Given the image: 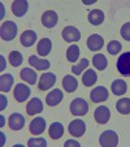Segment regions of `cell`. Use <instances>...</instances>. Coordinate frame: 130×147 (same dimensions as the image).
<instances>
[{"instance_id":"cell-1","label":"cell","mask_w":130,"mask_h":147,"mask_svg":"<svg viewBox=\"0 0 130 147\" xmlns=\"http://www.w3.org/2000/svg\"><path fill=\"white\" fill-rule=\"evenodd\" d=\"M99 143L103 147H116L119 143V136L113 130H105L100 134Z\"/></svg>"},{"instance_id":"cell-2","label":"cell","mask_w":130,"mask_h":147,"mask_svg":"<svg viewBox=\"0 0 130 147\" xmlns=\"http://www.w3.org/2000/svg\"><path fill=\"white\" fill-rule=\"evenodd\" d=\"M70 112L74 116H85L89 112V104L85 99L82 98H77L70 103Z\"/></svg>"},{"instance_id":"cell-3","label":"cell","mask_w":130,"mask_h":147,"mask_svg":"<svg viewBox=\"0 0 130 147\" xmlns=\"http://www.w3.org/2000/svg\"><path fill=\"white\" fill-rule=\"evenodd\" d=\"M0 35L7 42L14 39L17 35V25L13 21H5V22H3L1 29H0Z\"/></svg>"},{"instance_id":"cell-4","label":"cell","mask_w":130,"mask_h":147,"mask_svg":"<svg viewBox=\"0 0 130 147\" xmlns=\"http://www.w3.org/2000/svg\"><path fill=\"white\" fill-rule=\"evenodd\" d=\"M117 69L120 74H122L124 77H130V52L120 55L117 60Z\"/></svg>"},{"instance_id":"cell-5","label":"cell","mask_w":130,"mask_h":147,"mask_svg":"<svg viewBox=\"0 0 130 147\" xmlns=\"http://www.w3.org/2000/svg\"><path fill=\"white\" fill-rule=\"evenodd\" d=\"M30 94H31L30 87L24 85V83H17L16 87H14V91H13L14 99H16L18 103L25 102V100L30 96Z\"/></svg>"},{"instance_id":"cell-6","label":"cell","mask_w":130,"mask_h":147,"mask_svg":"<svg viewBox=\"0 0 130 147\" xmlns=\"http://www.w3.org/2000/svg\"><path fill=\"white\" fill-rule=\"evenodd\" d=\"M55 82H56V76L53 73H44V74H42L40 78H39L38 87L42 91H46V90L51 89L55 85Z\"/></svg>"},{"instance_id":"cell-7","label":"cell","mask_w":130,"mask_h":147,"mask_svg":"<svg viewBox=\"0 0 130 147\" xmlns=\"http://www.w3.org/2000/svg\"><path fill=\"white\" fill-rule=\"evenodd\" d=\"M68 130H69V133L72 134L73 137H82L86 131V124L79 119L73 120V121L69 124Z\"/></svg>"},{"instance_id":"cell-8","label":"cell","mask_w":130,"mask_h":147,"mask_svg":"<svg viewBox=\"0 0 130 147\" xmlns=\"http://www.w3.org/2000/svg\"><path fill=\"white\" fill-rule=\"evenodd\" d=\"M109 117H111V112H109V108L105 106L98 107L94 112V119L98 124H105V122H108Z\"/></svg>"},{"instance_id":"cell-9","label":"cell","mask_w":130,"mask_h":147,"mask_svg":"<svg viewBox=\"0 0 130 147\" xmlns=\"http://www.w3.org/2000/svg\"><path fill=\"white\" fill-rule=\"evenodd\" d=\"M63 38L67 42H78L81 39V33L74 26H67L63 30Z\"/></svg>"},{"instance_id":"cell-10","label":"cell","mask_w":130,"mask_h":147,"mask_svg":"<svg viewBox=\"0 0 130 147\" xmlns=\"http://www.w3.org/2000/svg\"><path fill=\"white\" fill-rule=\"evenodd\" d=\"M30 133L34 136H39L46 130V120L43 117H36L30 122Z\"/></svg>"},{"instance_id":"cell-11","label":"cell","mask_w":130,"mask_h":147,"mask_svg":"<svg viewBox=\"0 0 130 147\" xmlns=\"http://www.w3.org/2000/svg\"><path fill=\"white\" fill-rule=\"evenodd\" d=\"M8 124L12 130H21L25 126V117L21 113H12Z\"/></svg>"},{"instance_id":"cell-12","label":"cell","mask_w":130,"mask_h":147,"mask_svg":"<svg viewBox=\"0 0 130 147\" xmlns=\"http://www.w3.org/2000/svg\"><path fill=\"white\" fill-rule=\"evenodd\" d=\"M90 98L94 103H100V102H105L108 99V90L104 86H98L90 94Z\"/></svg>"},{"instance_id":"cell-13","label":"cell","mask_w":130,"mask_h":147,"mask_svg":"<svg viewBox=\"0 0 130 147\" xmlns=\"http://www.w3.org/2000/svg\"><path fill=\"white\" fill-rule=\"evenodd\" d=\"M104 46V39L99 34H92L87 38V47L90 51H99Z\"/></svg>"},{"instance_id":"cell-14","label":"cell","mask_w":130,"mask_h":147,"mask_svg":"<svg viewBox=\"0 0 130 147\" xmlns=\"http://www.w3.org/2000/svg\"><path fill=\"white\" fill-rule=\"evenodd\" d=\"M26 111H28L29 116H34L36 113H40L43 111V103L39 98H33L26 106Z\"/></svg>"},{"instance_id":"cell-15","label":"cell","mask_w":130,"mask_h":147,"mask_svg":"<svg viewBox=\"0 0 130 147\" xmlns=\"http://www.w3.org/2000/svg\"><path fill=\"white\" fill-rule=\"evenodd\" d=\"M57 13L53 11H47L43 13V16H42V24H43V26H46V28L51 29L53 28V26H56V24H57Z\"/></svg>"},{"instance_id":"cell-16","label":"cell","mask_w":130,"mask_h":147,"mask_svg":"<svg viewBox=\"0 0 130 147\" xmlns=\"http://www.w3.org/2000/svg\"><path fill=\"white\" fill-rule=\"evenodd\" d=\"M29 9V3L25 0H18V1H13L12 4V12L14 16L17 17H22L25 16V13Z\"/></svg>"},{"instance_id":"cell-17","label":"cell","mask_w":130,"mask_h":147,"mask_svg":"<svg viewBox=\"0 0 130 147\" xmlns=\"http://www.w3.org/2000/svg\"><path fill=\"white\" fill-rule=\"evenodd\" d=\"M20 40L24 47H31L36 40V33L33 30H25L20 36Z\"/></svg>"},{"instance_id":"cell-18","label":"cell","mask_w":130,"mask_h":147,"mask_svg":"<svg viewBox=\"0 0 130 147\" xmlns=\"http://www.w3.org/2000/svg\"><path fill=\"white\" fill-rule=\"evenodd\" d=\"M29 64L35 68L36 70H46L51 67V63L48 60H42V59L36 57L35 55L29 57Z\"/></svg>"},{"instance_id":"cell-19","label":"cell","mask_w":130,"mask_h":147,"mask_svg":"<svg viewBox=\"0 0 130 147\" xmlns=\"http://www.w3.org/2000/svg\"><path fill=\"white\" fill-rule=\"evenodd\" d=\"M63 96H64V95H63V91H61V90H59V89L52 90V91L47 95V98H46L47 106H51V107L57 106L59 103L63 100Z\"/></svg>"},{"instance_id":"cell-20","label":"cell","mask_w":130,"mask_h":147,"mask_svg":"<svg viewBox=\"0 0 130 147\" xmlns=\"http://www.w3.org/2000/svg\"><path fill=\"white\" fill-rule=\"evenodd\" d=\"M52 50V43L48 38H43L39 40L38 46H36V52L40 56H47Z\"/></svg>"},{"instance_id":"cell-21","label":"cell","mask_w":130,"mask_h":147,"mask_svg":"<svg viewBox=\"0 0 130 147\" xmlns=\"http://www.w3.org/2000/svg\"><path fill=\"white\" fill-rule=\"evenodd\" d=\"M48 134L52 139H60L64 134V126L61 122H52L48 129Z\"/></svg>"},{"instance_id":"cell-22","label":"cell","mask_w":130,"mask_h":147,"mask_svg":"<svg viewBox=\"0 0 130 147\" xmlns=\"http://www.w3.org/2000/svg\"><path fill=\"white\" fill-rule=\"evenodd\" d=\"M104 21V13L100 9H94L89 13V22L94 26L102 25V22Z\"/></svg>"},{"instance_id":"cell-23","label":"cell","mask_w":130,"mask_h":147,"mask_svg":"<svg viewBox=\"0 0 130 147\" xmlns=\"http://www.w3.org/2000/svg\"><path fill=\"white\" fill-rule=\"evenodd\" d=\"M63 87H64L65 91L73 92V91L77 90L78 82H77V80H75L73 76H65V77L63 78Z\"/></svg>"},{"instance_id":"cell-24","label":"cell","mask_w":130,"mask_h":147,"mask_svg":"<svg viewBox=\"0 0 130 147\" xmlns=\"http://www.w3.org/2000/svg\"><path fill=\"white\" fill-rule=\"evenodd\" d=\"M96 80H98V76H96V73H95V70H92V69H87L82 74V82H83V85L87 87L95 85Z\"/></svg>"},{"instance_id":"cell-25","label":"cell","mask_w":130,"mask_h":147,"mask_svg":"<svg viewBox=\"0 0 130 147\" xmlns=\"http://www.w3.org/2000/svg\"><path fill=\"white\" fill-rule=\"evenodd\" d=\"M13 85V76L12 74H3L0 77V90L3 92L11 91Z\"/></svg>"},{"instance_id":"cell-26","label":"cell","mask_w":130,"mask_h":147,"mask_svg":"<svg viewBox=\"0 0 130 147\" xmlns=\"http://www.w3.org/2000/svg\"><path fill=\"white\" fill-rule=\"evenodd\" d=\"M111 90L115 95H124L127 90V86H126V82L122 80H116L113 81L111 86Z\"/></svg>"},{"instance_id":"cell-27","label":"cell","mask_w":130,"mask_h":147,"mask_svg":"<svg viewBox=\"0 0 130 147\" xmlns=\"http://www.w3.org/2000/svg\"><path fill=\"white\" fill-rule=\"evenodd\" d=\"M20 77L22 78L24 81H26L28 83H30V85H35L36 83V73L33 69H30V68H25V69L21 70Z\"/></svg>"},{"instance_id":"cell-28","label":"cell","mask_w":130,"mask_h":147,"mask_svg":"<svg viewBox=\"0 0 130 147\" xmlns=\"http://www.w3.org/2000/svg\"><path fill=\"white\" fill-rule=\"evenodd\" d=\"M92 64H94V67L96 68V69L104 70L108 65L107 57H105L104 55H102V53H96V55H94V57H92Z\"/></svg>"},{"instance_id":"cell-29","label":"cell","mask_w":130,"mask_h":147,"mask_svg":"<svg viewBox=\"0 0 130 147\" xmlns=\"http://www.w3.org/2000/svg\"><path fill=\"white\" fill-rule=\"evenodd\" d=\"M116 108L120 113L127 115L130 113V99L129 98H122L116 103Z\"/></svg>"},{"instance_id":"cell-30","label":"cell","mask_w":130,"mask_h":147,"mask_svg":"<svg viewBox=\"0 0 130 147\" xmlns=\"http://www.w3.org/2000/svg\"><path fill=\"white\" fill-rule=\"evenodd\" d=\"M78 56H79V47L77 45H72L70 47H68L67 51V59L70 63H74L78 60Z\"/></svg>"},{"instance_id":"cell-31","label":"cell","mask_w":130,"mask_h":147,"mask_svg":"<svg viewBox=\"0 0 130 147\" xmlns=\"http://www.w3.org/2000/svg\"><path fill=\"white\" fill-rule=\"evenodd\" d=\"M22 55H21V52H18V51H12L11 53H9V63H11L13 67H20V65L22 64Z\"/></svg>"},{"instance_id":"cell-32","label":"cell","mask_w":130,"mask_h":147,"mask_svg":"<svg viewBox=\"0 0 130 147\" xmlns=\"http://www.w3.org/2000/svg\"><path fill=\"white\" fill-rule=\"evenodd\" d=\"M121 48H122L121 43L117 40H111L107 46V51L111 53V55H117V53H120Z\"/></svg>"},{"instance_id":"cell-33","label":"cell","mask_w":130,"mask_h":147,"mask_svg":"<svg viewBox=\"0 0 130 147\" xmlns=\"http://www.w3.org/2000/svg\"><path fill=\"white\" fill-rule=\"evenodd\" d=\"M87 67H89V60H87V59H81L78 64H75L72 67V72L74 73V74H81L82 70Z\"/></svg>"},{"instance_id":"cell-34","label":"cell","mask_w":130,"mask_h":147,"mask_svg":"<svg viewBox=\"0 0 130 147\" xmlns=\"http://www.w3.org/2000/svg\"><path fill=\"white\" fill-rule=\"evenodd\" d=\"M28 146L30 147H46L47 146V141L44 138H30L28 142Z\"/></svg>"},{"instance_id":"cell-35","label":"cell","mask_w":130,"mask_h":147,"mask_svg":"<svg viewBox=\"0 0 130 147\" xmlns=\"http://www.w3.org/2000/svg\"><path fill=\"white\" fill-rule=\"evenodd\" d=\"M121 36L125 40H130V22H126L121 28Z\"/></svg>"},{"instance_id":"cell-36","label":"cell","mask_w":130,"mask_h":147,"mask_svg":"<svg viewBox=\"0 0 130 147\" xmlns=\"http://www.w3.org/2000/svg\"><path fill=\"white\" fill-rule=\"evenodd\" d=\"M70 146L79 147V143H78L77 141H72V139H69V141H67V142H65V147H70Z\"/></svg>"},{"instance_id":"cell-37","label":"cell","mask_w":130,"mask_h":147,"mask_svg":"<svg viewBox=\"0 0 130 147\" xmlns=\"http://www.w3.org/2000/svg\"><path fill=\"white\" fill-rule=\"evenodd\" d=\"M7 107V98H4V95H1V106H0V109H4Z\"/></svg>"},{"instance_id":"cell-38","label":"cell","mask_w":130,"mask_h":147,"mask_svg":"<svg viewBox=\"0 0 130 147\" xmlns=\"http://www.w3.org/2000/svg\"><path fill=\"white\" fill-rule=\"evenodd\" d=\"M83 3L85 4H94L95 0H83Z\"/></svg>"}]
</instances>
